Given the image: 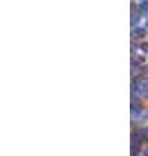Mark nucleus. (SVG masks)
<instances>
[{"label": "nucleus", "mask_w": 148, "mask_h": 156, "mask_svg": "<svg viewBox=\"0 0 148 156\" xmlns=\"http://www.w3.org/2000/svg\"><path fill=\"white\" fill-rule=\"evenodd\" d=\"M138 87H139V90L140 91V94L143 96H147L148 98V82H144V83H140V85H138Z\"/></svg>", "instance_id": "nucleus-1"}, {"label": "nucleus", "mask_w": 148, "mask_h": 156, "mask_svg": "<svg viewBox=\"0 0 148 156\" xmlns=\"http://www.w3.org/2000/svg\"><path fill=\"white\" fill-rule=\"evenodd\" d=\"M132 35H134L135 38H143L146 35V29L143 27H136L134 31H132Z\"/></svg>", "instance_id": "nucleus-2"}, {"label": "nucleus", "mask_w": 148, "mask_h": 156, "mask_svg": "<svg viewBox=\"0 0 148 156\" xmlns=\"http://www.w3.org/2000/svg\"><path fill=\"white\" fill-rule=\"evenodd\" d=\"M140 74H142V77H146V78H148V66L143 68V69L140 70Z\"/></svg>", "instance_id": "nucleus-3"}, {"label": "nucleus", "mask_w": 148, "mask_h": 156, "mask_svg": "<svg viewBox=\"0 0 148 156\" xmlns=\"http://www.w3.org/2000/svg\"><path fill=\"white\" fill-rule=\"evenodd\" d=\"M142 50L144 51V52H148V42L147 43H143V44H142Z\"/></svg>", "instance_id": "nucleus-4"}]
</instances>
